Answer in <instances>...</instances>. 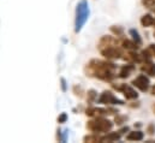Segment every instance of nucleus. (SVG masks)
<instances>
[{"label": "nucleus", "instance_id": "21", "mask_svg": "<svg viewBox=\"0 0 155 143\" xmlns=\"http://www.w3.org/2000/svg\"><path fill=\"white\" fill-rule=\"evenodd\" d=\"M152 94H153V95H155V85L153 87V89H152Z\"/></svg>", "mask_w": 155, "mask_h": 143}, {"label": "nucleus", "instance_id": "1", "mask_svg": "<svg viewBox=\"0 0 155 143\" xmlns=\"http://www.w3.org/2000/svg\"><path fill=\"white\" fill-rule=\"evenodd\" d=\"M89 69L95 77L100 79H105V81L112 79L116 75V66L112 63H107V62L93 60L89 64Z\"/></svg>", "mask_w": 155, "mask_h": 143}, {"label": "nucleus", "instance_id": "10", "mask_svg": "<svg viewBox=\"0 0 155 143\" xmlns=\"http://www.w3.org/2000/svg\"><path fill=\"white\" fill-rule=\"evenodd\" d=\"M127 141H141L143 140V134L141 131H132L126 136Z\"/></svg>", "mask_w": 155, "mask_h": 143}, {"label": "nucleus", "instance_id": "20", "mask_svg": "<svg viewBox=\"0 0 155 143\" xmlns=\"http://www.w3.org/2000/svg\"><path fill=\"white\" fill-rule=\"evenodd\" d=\"M149 51L153 53V55L155 57V45H150V47H149Z\"/></svg>", "mask_w": 155, "mask_h": 143}, {"label": "nucleus", "instance_id": "8", "mask_svg": "<svg viewBox=\"0 0 155 143\" xmlns=\"http://www.w3.org/2000/svg\"><path fill=\"white\" fill-rule=\"evenodd\" d=\"M135 70V68H134V65H124L123 68H121V70L119 72V76L121 77V78H126V77H129L130 76V73Z\"/></svg>", "mask_w": 155, "mask_h": 143}, {"label": "nucleus", "instance_id": "5", "mask_svg": "<svg viewBox=\"0 0 155 143\" xmlns=\"http://www.w3.org/2000/svg\"><path fill=\"white\" fill-rule=\"evenodd\" d=\"M132 84L136 88H138L141 91H147L149 88V78L146 77L144 75H140L132 81Z\"/></svg>", "mask_w": 155, "mask_h": 143}, {"label": "nucleus", "instance_id": "11", "mask_svg": "<svg viewBox=\"0 0 155 143\" xmlns=\"http://www.w3.org/2000/svg\"><path fill=\"white\" fill-rule=\"evenodd\" d=\"M120 138V132H111L107 136H105L104 138H101V141L104 142H114Z\"/></svg>", "mask_w": 155, "mask_h": 143}, {"label": "nucleus", "instance_id": "6", "mask_svg": "<svg viewBox=\"0 0 155 143\" xmlns=\"http://www.w3.org/2000/svg\"><path fill=\"white\" fill-rule=\"evenodd\" d=\"M101 53L104 57H106L108 59H118L121 55V52H120V49L117 48V46H110V47L101 48Z\"/></svg>", "mask_w": 155, "mask_h": 143}, {"label": "nucleus", "instance_id": "16", "mask_svg": "<svg viewBox=\"0 0 155 143\" xmlns=\"http://www.w3.org/2000/svg\"><path fill=\"white\" fill-rule=\"evenodd\" d=\"M143 4L147 7H153V6H155V0H143Z\"/></svg>", "mask_w": 155, "mask_h": 143}, {"label": "nucleus", "instance_id": "13", "mask_svg": "<svg viewBox=\"0 0 155 143\" xmlns=\"http://www.w3.org/2000/svg\"><path fill=\"white\" fill-rule=\"evenodd\" d=\"M123 45H124V47L127 48V49H136V48H137V43H136V42H131V41H129V40L124 41Z\"/></svg>", "mask_w": 155, "mask_h": 143}, {"label": "nucleus", "instance_id": "7", "mask_svg": "<svg viewBox=\"0 0 155 143\" xmlns=\"http://www.w3.org/2000/svg\"><path fill=\"white\" fill-rule=\"evenodd\" d=\"M117 89H118V90H120V91H123V93H124V95H125V98H126V99H129V100L137 99V96H138V94L135 91V89H134V88H131L130 85L123 84V85H120V87H119V88H117Z\"/></svg>", "mask_w": 155, "mask_h": 143}, {"label": "nucleus", "instance_id": "22", "mask_svg": "<svg viewBox=\"0 0 155 143\" xmlns=\"http://www.w3.org/2000/svg\"><path fill=\"white\" fill-rule=\"evenodd\" d=\"M154 112H155V105H154Z\"/></svg>", "mask_w": 155, "mask_h": 143}, {"label": "nucleus", "instance_id": "4", "mask_svg": "<svg viewBox=\"0 0 155 143\" xmlns=\"http://www.w3.org/2000/svg\"><path fill=\"white\" fill-rule=\"evenodd\" d=\"M99 102L100 104H112V105H123L124 102L121 100H118L117 98H114V95L111 93V91H104L102 95L100 96L99 99Z\"/></svg>", "mask_w": 155, "mask_h": 143}, {"label": "nucleus", "instance_id": "3", "mask_svg": "<svg viewBox=\"0 0 155 143\" xmlns=\"http://www.w3.org/2000/svg\"><path fill=\"white\" fill-rule=\"evenodd\" d=\"M112 126H113L112 121L104 118H97L95 120L88 121L87 124V128L93 132H107L112 129Z\"/></svg>", "mask_w": 155, "mask_h": 143}, {"label": "nucleus", "instance_id": "12", "mask_svg": "<svg viewBox=\"0 0 155 143\" xmlns=\"http://www.w3.org/2000/svg\"><path fill=\"white\" fill-rule=\"evenodd\" d=\"M142 70L146 72L147 75H150V76H155V65L152 64L150 62H147L144 64V66H142Z\"/></svg>", "mask_w": 155, "mask_h": 143}, {"label": "nucleus", "instance_id": "18", "mask_svg": "<svg viewBox=\"0 0 155 143\" xmlns=\"http://www.w3.org/2000/svg\"><path fill=\"white\" fill-rule=\"evenodd\" d=\"M66 118H68V115H66L65 113H63V114H61V115L58 118V121H59V123H64V121L66 120Z\"/></svg>", "mask_w": 155, "mask_h": 143}, {"label": "nucleus", "instance_id": "15", "mask_svg": "<svg viewBox=\"0 0 155 143\" xmlns=\"http://www.w3.org/2000/svg\"><path fill=\"white\" fill-rule=\"evenodd\" d=\"M84 141H88V142H97V141H101V138L94 137V136H89V137H85Z\"/></svg>", "mask_w": 155, "mask_h": 143}, {"label": "nucleus", "instance_id": "2", "mask_svg": "<svg viewBox=\"0 0 155 143\" xmlns=\"http://www.w3.org/2000/svg\"><path fill=\"white\" fill-rule=\"evenodd\" d=\"M88 16H89V8H88V2L87 0H81L78 2L77 8H76V21H75V30L79 32L83 25L85 24L87 19H88Z\"/></svg>", "mask_w": 155, "mask_h": 143}, {"label": "nucleus", "instance_id": "17", "mask_svg": "<svg viewBox=\"0 0 155 143\" xmlns=\"http://www.w3.org/2000/svg\"><path fill=\"white\" fill-rule=\"evenodd\" d=\"M112 32L116 33L117 35H121V34H123V29H121V28H114V27H113V28H112Z\"/></svg>", "mask_w": 155, "mask_h": 143}, {"label": "nucleus", "instance_id": "19", "mask_svg": "<svg viewBox=\"0 0 155 143\" xmlns=\"http://www.w3.org/2000/svg\"><path fill=\"white\" fill-rule=\"evenodd\" d=\"M148 132L150 134V135H153L155 132V125H153V124H150L149 126H148Z\"/></svg>", "mask_w": 155, "mask_h": 143}, {"label": "nucleus", "instance_id": "14", "mask_svg": "<svg viewBox=\"0 0 155 143\" xmlns=\"http://www.w3.org/2000/svg\"><path fill=\"white\" fill-rule=\"evenodd\" d=\"M130 34L132 35V37H134V40H135V42L137 43V45H141V37H140V35H138V33L135 30V29H131L130 30Z\"/></svg>", "mask_w": 155, "mask_h": 143}, {"label": "nucleus", "instance_id": "9", "mask_svg": "<svg viewBox=\"0 0 155 143\" xmlns=\"http://www.w3.org/2000/svg\"><path fill=\"white\" fill-rule=\"evenodd\" d=\"M141 23H142L143 27H150L155 23V19L152 15H144L141 18Z\"/></svg>", "mask_w": 155, "mask_h": 143}]
</instances>
